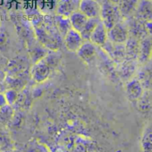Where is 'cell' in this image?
Masks as SVG:
<instances>
[{
    "label": "cell",
    "instance_id": "cell-1",
    "mask_svg": "<svg viewBox=\"0 0 152 152\" xmlns=\"http://www.w3.org/2000/svg\"><path fill=\"white\" fill-rule=\"evenodd\" d=\"M100 19L108 30L119 21L124 20L118 5L109 0H102L101 3Z\"/></svg>",
    "mask_w": 152,
    "mask_h": 152
},
{
    "label": "cell",
    "instance_id": "cell-2",
    "mask_svg": "<svg viewBox=\"0 0 152 152\" xmlns=\"http://www.w3.org/2000/svg\"><path fill=\"white\" fill-rule=\"evenodd\" d=\"M53 60L48 59V57H44L40 61H37L34 66L31 68V77L37 83H43L45 82L51 74Z\"/></svg>",
    "mask_w": 152,
    "mask_h": 152
},
{
    "label": "cell",
    "instance_id": "cell-3",
    "mask_svg": "<svg viewBox=\"0 0 152 152\" xmlns=\"http://www.w3.org/2000/svg\"><path fill=\"white\" fill-rule=\"evenodd\" d=\"M129 36L127 25L124 20L119 21L108 30V38L114 44H125Z\"/></svg>",
    "mask_w": 152,
    "mask_h": 152
},
{
    "label": "cell",
    "instance_id": "cell-4",
    "mask_svg": "<svg viewBox=\"0 0 152 152\" xmlns=\"http://www.w3.org/2000/svg\"><path fill=\"white\" fill-rule=\"evenodd\" d=\"M126 20V25L129 30V35L138 38L139 40L142 39V37L148 36L147 31L145 28V22L137 19L136 17H132Z\"/></svg>",
    "mask_w": 152,
    "mask_h": 152
},
{
    "label": "cell",
    "instance_id": "cell-5",
    "mask_svg": "<svg viewBox=\"0 0 152 152\" xmlns=\"http://www.w3.org/2000/svg\"><path fill=\"white\" fill-rule=\"evenodd\" d=\"M79 11L87 18H100L101 4L97 0H80Z\"/></svg>",
    "mask_w": 152,
    "mask_h": 152
},
{
    "label": "cell",
    "instance_id": "cell-6",
    "mask_svg": "<svg viewBox=\"0 0 152 152\" xmlns=\"http://www.w3.org/2000/svg\"><path fill=\"white\" fill-rule=\"evenodd\" d=\"M85 42L80 32L71 28L64 37V44L67 49L70 52H77Z\"/></svg>",
    "mask_w": 152,
    "mask_h": 152
},
{
    "label": "cell",
    "instance_id": "cell-7",
    "mask_svg": "<svg viewBox=\"0 0 152 152\" xmlns=\"http://www.w3.org/2000/svg\"><path fill=\"white\" fill-rule=\"evenodd\" d=\"M80 0H59L56 6L58 15L69 17L73 12L79 10Z\"/></svg>",
    "mask_w": 152,
    "mask_h": 152
},
{
    "label": "cell",
    "instance_id": "cell-8",
    "mask_svg": "<svg viewBox=\"0 0 152 152\" xmlns=\"http://www.w3.org/2000/svg\"><path fill=\"white\" fill-rule=\"evenodd\" d=\"M152 58V38L146 36L140 39V49L138 55V61L142 64L147 63Z\"/></svg>",
    "mask_w": 152,
    "mask_h": 152
},
{
    "label": "cell",
    "instance_id": "cell-9",
    "mask_svg": "<svg viewBox=\"0 0 152 152\" xmlns=\"http://www.w3.org/2000/svg\"><path fill=\"white\" fill-rule=\"evenodd\" d=\"M102 47L107 53H110V56H111L112 59L118 62H121L126 58L125 44H114L108 39L107 43Z\"/></svg>",
    "mask_w": 152,
    "mask_h": 152
},
{
    "label": "cell",
    "instance_id": "cell-10",
    "mask_svg": "<svg viewBox=\"0 0 152 152\" xmlns=\"http://www.w3.org/2000/svg\"><path fill=\"white\" fill-rule=\"evenodd\" d=\"M140 0H120L117 4L123 20H128L134 16Z\"/></svg>",
    "mask_w": 152,
    "mask_h": 152
},
{
    "label": "cell",
    "instance_id": "cell-11",
    "mask_svg": "<svg viewBox=\"0 0 152 152\" xmlns=\"http://www.w3.org/2000/svg\"><path fill=\"white\" fill-rule=\"evenodd\" d=\"M108 39V29L103 25V23L100 21L93 31L89 41H91L96 46L102 47L107 43Z\"/></svg>",
    "mask_w": 152,
    "mask_h": 152
},
{
    "label": "cell",
    "instance_id": "cell-12",
    "mask_svg": "<svg viewBox=\"0 0 152 152\" xmlns=\"http://www.w3.org/2000/svg\"><path fill=\"white\" fill-rule=\"evenodd\" d=\"M96 47L97 46L94 45L91 41H85L81 47L77 50V53L82 61L86 63H90L96 56Z\"/></svg>",
    "mask_w": 152,
    "mask_h": 152
},
{
    "label": "cell",
    "instance_id": "cell-13",
    "mask_svg": "<svg viewBox=\"0 0 152 152\" xmlns=\"http://www.w3.org/2000/svg\"><path fill=\"white\" fill-rule=\"evenodd\" d=\"M134 17L146 22L152 20V1L140 0Z\"/></svg>",
    "mask_w": 152,
    "mask_h": 152
},
{
    "label": "cell",
    "instance_id": "cell-14",
    "mask_svg": "<svg viewBox=\"0 0 152 152\" xmlns=\"http://www.w3.org/2000/svg\"><path fill=\"white\" fill-rule=\"evenodd\" d=\"M126 94L131 101H138L142 97L143 88L137 78H131L126 84Z\"/></svg>",
    "mask_w": 152,
    "mask_h": 152
},
{
    "label": "cell",
    "instance_id": "cell-15",
    "mask_svg": "<svg viewBox=\"0 0 152 152\" xmlns=\"http://www.w3.org/2000/svg\"><path fill=\"white\" fill-rule=\"evenodd\" d=\"M119 74L123 79L129 81L136 69V61L126 58L124 61L119 62Z\"/></svg>",
    "mask_w": 152,
    "mask_h": 152
},
{
    "label": "cell",
    "instance_id": "cell-16",
    "mask_svg": "<svg viewBox=\"0 0 152 152\" xmlns=\"http://www.w3.org/2000/svg\"><path fill=\"white\" fill-rule=\"evenodd\" d=\"M125 49L126 58L137 61L140 49V40L136 37L129 36L128 39L125 43Z\"/></svg>",
    "mask_w": 152,
    "mask_h": 152
},
{
    "label": "cell",
    "instance_id": "cell-17",
    "mask_svg": "<svg viewBox=\"0 0 152 152\" xmlns=\"http://www.w3.org/2000/svg\"><path fill=\"white\" fill-rule=\"evenodd\" d=\"M69 18L70 20L72 28L78 32H80L83 29L86 21L88 20V18L84 13H82L79 10L73 12Z\"/></svg>",
    "mask_w": 152,
    "mask_h": 152
},
{
    "label": "cell",
    "instance_id": "cell-18",
    "mask_svg": "<svg viewBox=\"0 0 152 152\" xmlns=\"http://www.w3.org/2000/svg\"><path fill=\"white\" fill-rule=\"evenodd\" d=\"M55 24L59 33L63 37H65V35L69 32V30L72 28L69 17L57 14V16L55 17Z\"/></svg>",
    "mask_w": 152,
    "mask_h": 152
},
{
    "label": "cell",
    "instance_id": "cell-19",
    "mask_svg": "<svg viewBox=\"0 0 152 152\" xmlns=\"http://www.w3.org/2000/svg\"><path fill=\"white\" fill-rule=\"evenodd\" d=\"M100 21H101L100 18H88V20L86 21L85 27L80 31V34L85 41H88L90 39L93 31L94 30V28H96V26Z\"/></svg>",
    "mask_w": 152,
    "mask_h": 152
},
{
    "label": "cell",
    "instance_id": "cell-20",
    "mask_svg": "<svg viewBox=\"0 0 152 152\" xmlns=\"http://www.w3.org/2000/svg\"><path fill=\"white\" fill-rule=\"evenodd\" d=\"M24 152H50L49 149L43 143L37 140H31L28 142L24 147Z\"/></svg>",
    "mask_w": 152,
    "mask_h": 152
},
{
    "label": "cell",
    "instance_id": "cell-21",
    "mask_svg": "<svg viewBox=\"0 0 152 152\" xmlns=\"http://www.w3.org/2000/svg\"><path fill=\"white\" fill-rule=\"evenodd\" d=\"M142 152H152V130H148L142 139Z\"/></svg>",
    "mask_w": 152,
    "mask_h": 152
},
{
    "label": "cell",
    "instance_id": "cell-22",
    "mask_svg": "<svg viewBox=\"0 0 152 152\" xmlns=\"http://www.w3.org/2000/svg\"><path fill=\"white\" fill-rule=\"evenodd\" d=\"M4 94L5 96V99H6V102H7L8 105L13 104L16 102L17 98H18V94H17V92L14 89H8V90H6Z\"/></svg>",
    "mask_w": 152,
    "mask_h": 152
},
{
    "label": "cell",
    "instance_id": "cell-23",
    "mask_svg": "<svg viewBox=\"0 0 152 152\" xmlns=\"http://www.w3.org/2000/svg\"><path fill=\"white\" fill-rule=\"evenodd\" d=\"M12 108L8 104L4 106V107H2V108H0V118L2 119L8 120L12 117Z\"/></svg>",
    "mask_w": 152,
    "mask_h": 152
},
{
    "label": "cell",
    "instance_id": "cell-24",
    "mask_svg": "<svg viewBox=\"0 0 152 152\" xmlns=\"http://www.w3.org/2000/svg\"><path fill=\"white\" fill-rule=\"evenodd\" d=\"M7 105V102H6V99H5V96L4 94L0 93V108L4 107Z\"/></svg>",
    "mask_w": 152,
    "mask_h": 152
},
{
    "label": "cell",
    "instance_id": "cell-25",
    "mask_svg": "<svg viewBox=\"0 0 152 152\" xmlns=\"http://www.w3.org/2000/svg\"><path fill=\"white\" fill-rule=\"evenodd\" d=\"M6 77V76H5V73L4 72H3L2 70H0V82H2L3 80H4V78Z\"/></svg>",
    "mask_w": 152,
    "mask_h": 152
},
{
    "label": "cell",
    "instance_id": "cell-26",
    "mask_svg": "<svg viewBox=\"0 0 152 152\" xmlns=\"http://www.w3.org/2000/svg\"><path fill=\"white\" fill-rule=\"evenodd\" d=\"M110 2H111V3H113V4H118V2L120 1V0H109Z\"/></svg>",
    "mask_w": 152,
    "mask_h": 152
},
{
    "label": "cell",
    "instance_id": "cell-27",
    "mask_svg": "<svg viewBox=\"0 0 152 152\" xmlns=\"http://www.w3.org/2000/svg\"><path fill=\"white\" fill-rule=\"evenodd\" d=\"M0 152H2V151H1V148H0Z\"/></svg>",
    "mask_w": 152,
    "mask_h": 152
},
{
    "label": "cell",
    "instance_id": "cell-28",
    "mask_svg": "<svg viewBox=\"0 0 152 152\" xmlns=\"http://www.w3.org/2000/svg\"><path fill=\"white\" fill-rule=\"evenodd\" d=\"M4 152H10V151H4Z\"/></svg>",
    "mask_w": 152,
    "mask_h": 152
},
{
    "label": "cell",
    "instance_id": "cell-29",
    "mask_svg": "<svg viewBox=\"0 0 152 152\" xmlns=\"http://www.w3.org/2000/svg\"><path fill=\"white\" fill-rule=\"evenodd\" d=\"M97 1H98V2H99V0H97Z\"/></svg>",
    "mask_w": 152,
    "mask_h": 152
},
{
    "label": "cell",
    "instance_id": "cell-30",
    "mask_svg": "<svg viewBox=\"0 0 152 152\" xmlns=\"http://www.w3.org/2000/svg\"><path fill=\"white\" fill-rule=\"evenodd\" d=\"M19 152H20V151H19ZM21 152H24V151H21Z\"/></svg>",
    "mask_w": 152,
    "mask_h": 152
},
{
    "label": "cell",
    "instance_id": "cell-31",
    "mask_svg": "<svg viewBox=\"0 0 152 152\" xmlns=\"http://www.w3.org/2000/svg\"><path fill=\"white\" fill-rule=\"evenodd\" d=\"M151 1H152V0H151Z\"/></svg>",
    "mask_w": 152,
    "mask_h": 152
}]
</instances>
